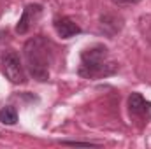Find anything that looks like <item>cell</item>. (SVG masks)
Returning a JSON list of instances; mask_svg holds the SVG:
<instances>
[{
  "mask_svg": "<svg viewBox=\"0 0 151 149\" xmlns=\"http://www.w3.org/2000/svg\"><path fill=\"white\" fill-rule=\"evenodd\" d=\"M23 54H25L30 75L40 82L47 81L49 79V67L53 63L51 40H47L44 35L32 37L30 40H27V44L23 47Z\"/></svg>",
  "mask_w": 151,
  "mask_h": 149,
  "instance_id": "6da1fadb",
  "label": "cell"
},
{
  "mask_svg": "<svg viewBox=\"0 0 151 149\" xmlns=\"http://www.w3.org/2000/svg\"><path fill=\"white\" fill-rule=\"evenodd\" d=\"M118 65L109 60V49L104 44H93L81 53L77 74L84 79H102L116 74Z\"/></svg>",
  "mask_w": 151,
  "mask_h": 149,
  "instance_id": "7a4b0ae2",
  "label": "cell"
},
{
  "mask_svg": "<svg viewBox=\"0 0 151 149\" xmlns=\"http://www.w3.org/2000/svg\"><path fill=\"white\" fill-rule=\"evenodd\" d=\"M0 69H2V74L5 75L12 84H23L27 81L23 63H21L18 53L12 51V49H5L0 54Z\"/></svg>",
  "mask_w": 151,
  "mask_h": 149,
  "instance_id": "3957f363",
  "label": "cell"
},
{
  "mask_svg": "<svg viewBox=\"0 0 151 149\" xmlns=\"http://www.w3.org/2000/svg\"><path fill=\"white\" fill-rule=\"evenodd\" d=\"M128 112L134 119L148 123L151 117V102L146 100L141 93H132L128 97Z\"/></svg>",
  "mask_w": 151,
  "mask_h": 149,
  "instance_id": "277c9868",
  "label": "cell"
},
{
  "mask_svg": "<svg viewBox=\"0 0 151 149\" xmlns=\"http://www.w3.org/2000/svg\"><path fill=\"white\" fill-rule=\"evenodd\" d=\"M40 16H42V5L40 4H28L23 9V14H21L19 21L16 25V32L21 34V35L27 34L39 19H40Z\"/></svg>",
  "mask_w": 151,
  "mask_h": 149,
  "instance_id": "5b68a950",
  "label": "cell"
},
{
  "mask_svg": "<svg viewBox=\"0 0 151 149\" xmlns=\"http://www.w3.org/2000/svg\"><path fill=\"white\" fill-rule=\"evenodd\" d=\"M53 27L62 39H72L81 34V27L69 16H56L53 19Z\"/></svg>",
  "mask_w": 151,
  "mask_h": 149,
  "instance_id": "8992f818",
  "label": "cell"
},
{
  "mask_svg": "<svg viewBox=\"0 0 151 149\" xmlns=\"http://www.w3.org/2000/svg\"><path fill=\"white\" fill-rule=\"evenodd\" d=\"M0 123L9 125V126L16 125V123H18V111H16L12 105H4V107H0Z\"/></svg>",
  "mask_w": 151,
  "mask_h": 149,
  "instance_id": "52a82bcc",
  "label": "cell"
},
{
  "mask_svg": "<svg viewBox=\"0 0 151 149\" xmlns=\"http://www.w3.org/2000/svg\"><path fill=\"white\" fill-rule=\"evenodd\" d=\"M63 146H97L95 142H81V140H62Z\"/></svg>",
  "mask_w": 151,
  "mask_h": 149,
  "instance_id": "ba28073f",
  "label": "cell"
},
{
  "mask_svg": "<svg viewBox=\"0 0 151 149\" xmlns=\"http://www.w3.org/2000/svg\"><path fill=\"white\" fill-rule=\"evenodd\" d=\"M139 2L141 0H113V4L118 5V7H128V5H135Z\"/></svg>",
  "mask_w": 151,
  "mask_h": 149,
  "instance_id": "9c48e42d",
  "label": "cell"
}]
</instances>
